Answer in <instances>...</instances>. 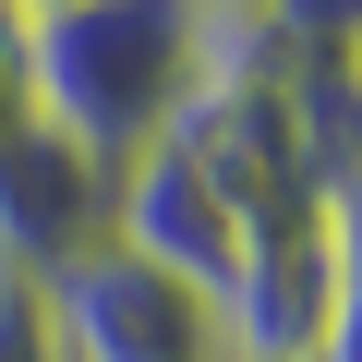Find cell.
<instances>
[{"instance_id":"cell-6","label":"cell","mask_w":362,"mask_h":362,"mask_svg":"<svg viewBox=\"0 0 362 362\" xmlns=\"http://www.w3.org/2000/svg\"><path fill=\"white\" fill-rule=\"evenodd\" d=\"M37 121V73H25V13H0V145Z\"/></svg>"},{"instance_id":"cell-8","label":"cell","mask_w":362,"mask_h":362,"mask_svg":"<svg viewBox=\"0 0 362 362\" xmlns=\"http://www.w3.org/2000/svg\"><path fill=\"white\" fill-rule=\"evenodd\" d=\"M0 13H61V0H0Z\"/></svg>"},{"instance_id":"cell-4","label":"cell","mask_w":362,"mask_h":362,"mask_svg":"<svg viewBox=\"0 0 362 362\" xmlns=\"http://www.w3.org/2000/svg\"><path fill=\"white\" fill-rule=\"evenodd\" d=\"M109 194H121V169H97L73 133L25 121L0 145V266L13 278H61L73 254L109 242Z\"/></svg>"},{"instance_id":"cell-5","label":"cell","mask_w":362,"mask_h":362,"mask_svg":"<svg viewBox=\"0 0 362 362\" xmlns=\"http://www.w3.org/2000/svg\"><path fill=\"white\" fill-rule=\"evenodd\" d=\"M0 362H61L49 302H37V278H13V266H0Z\"/></svg>"},{"instance_id":"cell-9","label":"cell","mask_w":362,"mask_h":362,"mask_svg":"<svg viewBox=\"0 0 362 362\" xmlns=\"http://www.w3.org/2000/svg\"><path fill=\"white\" fill-rule=\"evenodd\" d=\"M206 13H254V0H206Z\"/></svg>"},{"instance_id":"cell-1","label":"cell","mask_w":362,"mask_h":362,"mask_svg":"<svg viewBox=\"0 0 362 362\" xmlns=\"http://www.w3.org/2000/svg\"><path fill=\"white\" fill-rule=\"evenodd\" d=\"M218 61V13L206 0H61L25 13V73H37V121L73 133L97 169H133L181 97Z\"/></svg>"},{"instance_id":"cell-3","label":"cell","mask_w":362,"mask_h":362,"mask_svg":"<svg viewBox=\"0 0 362 362\" xmlns=\"http://www.w3.org/2000/svg\"><path fill=\"white\" fill-rule=\"evenodd\" d=\"M338 266H350V230H338V194L290 206L278 230H254L230 302H218V350L230 362H314L326 314H338Z\"/></svg>"},{"instance_id":"cell-7","label":"cell","mask_w":362,"mask_h":362,"mask_svg":"<svg viewBox=\"0 0 362 362\" xmlns=\"http://www.w3.org/2000/svg\"><path fill=\"white\" fill-rule=\"evenodd\" d=\"M338 121H350V157H362V37L338 49Z\"/></svg>"},{"instance_id":"cell-2","label":"cell","mask_w":362,"mask_h":362,"mask_svg":"<svg viewBox=\"0 0 362 362\" xmlns=\"http://www.w3.org/2000/svg\"><path fill=\"white\" fill-rule=\"evenodd\" d=\"M37 302H49L61 362H230L218 350V302L181 290L169 266H145L133 242L73 254L61 278H37Z\"/></svg>"}]
</instances>
